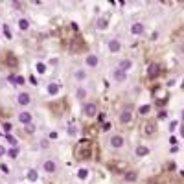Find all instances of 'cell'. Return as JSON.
Segmentation results:
<instances>
[{"label":"cell","mask_w":184,"mask_h":184,"mask_svg":"<svg viewBox=\"0 0 184 184\" xmlns=\"http://www.w3.org/2000/svg\"><path fill=\"white\" fill-rule=\"evenodd\" d=\"M131 120H133V109H131V107H125V111L120 116V123L127 125V123H131Z\"/></svg>","instance_id":"3957f363"},{"label":"cell","mask_w":184,"mask_h":184,"mask_svg":"<svg viewBox=\"0 0 184 184\" xmlns=\"http://www.w3.org/2000/svg\"><path fill=\"white\" fill-rule=\"evenodd\" d=\"M85 72H75V78H78V79H85Z\"/></svg>","instance_id":"1f68e13d"},{"label":"cell","mask_w":184,"mask_h":184,"mask_svg":"<svg viewBox=\"0 0 184 184\" xmlns=\"http://www.w3.org/2000/svg\"><path fill=\"white\" fill-rule=\"evenodd\" d=\"M18 122L22 123V125H30V123H31V114H30V112H22V114H18Z\"/></svg>","instance_id":"8fae6325"},{"label":"cell","mask_w":184,"mask_h":184,"mask_svg":"<svg viewBox=\"0 0 184 184\" xmlns=\"http://www.w3.org/2000/svg\"><path fill=\"white\" fill-rule=\"evenodd\" d=\"M140 133H142L144 136H153L157 134V123L153 120H146L142 123V127H140Z\"/></svg>","instance_id":"7a4b0ae2"},{"label":"cell","mask_w":184,"mask_h":184,"mask_svg":"<svg viewBox=\"0 0 184 184\" xmlns=\"http://www.w3.org/2000/svg\"><path fill=\"white\" fill-rule=\"evenodd\" d=\"M13 83H17V85H24V78H20V75H17Z\"/></svg>","instance_id":"f1b7e54d"},{"label":"cell","mask_w":184,"mask_h":184,"mask_svg":"<svg viewBox=\"0 0 184 184\" xmlns=\"http://www.w3.org/2000/svg\"><path fill=\"white\" fill-rule=\"evenodd\" d=\"M134 153H136L138 157H146V155H149V149L144 147V146H138V147L134 149Z\"/></svg>","instance_id":"9a60e30c"},{"label":"cell","mask_w":184,"mask_h":184,"mask_svg":"<svg viewBox=\"0 0 184 184\" xmlns=\"http://www.w3.org/2000/svg\"><path fill=\"white\" fill-rule=\"evenodd\" d=\"M55 169H57V164L53 160H46L44 162V171L46 173H55Z\"/></svg>","instance_id":"7c38bea8"},{"label":"cell","mask_w":184,"mask_h":184,"mask_svg":"<svg viewBox=\"0 0 184 184\" xmlns=\"http://www.w3.org/2000/svg\"><path fill=\"white\" fill-rule=\"evenodd\" d=\"M86 177H89V169H79L78 171V179L79 180H85Z\"/></svg>","instance_id":"44dd1931"},{"label":"cell","mask_w":184,"mask_h":184,"mask_svg":"<svg viewBox=\"0 0 184 184\" xmlns=\"http://www.w3.org/2000/svg\"><path fill=\"white\" fill-rule=\"evenodd\" d=\"M28 28H30V22H28L26 18H20V20H18V30H20V31H26Z\"/></svg>","instance_id":"e0dca14e"},{"label":"cell","mask_w":184,"mask_h":184,"mask_svg":"<svg viewBox=\"0 0 184 184\" xmlns=\"http://www.w3.org/2000/svg\"><path fill=\"white\" fill-rule=\"evenodd\" d=\"M35 68H37V72H39V74H44V72H46V67H44L42 63H37V64H35Z\"/></svg>","instance_id":"cb8c5ba5"},{"label":"cell","mask_w":184,"mask_h":184,"mask_svg":"<svg viewBox=\"0 0 184 184\" xmlns=\"http://www.w3.org/2000/svg\"><path fill=\"white\" fill-rule=\"evenodd\" d=\"M4 155H6V149H4L2 146H0V157H4Z\"/></svg>","instance_id":"e575fe53"},{"label":"cell","mask_w":184,"mask_h":184,"mask_svg":"<svg viewBox=\"0 0 184 184\" xmlns=\"http://www.w3.org/2000/svg\"><path fill=\"white\" fill-rule=\"evenodd\" d=\"M33 129H35V127H33V125H31V123H30V125L26 127V131H28V133H33Z\"/></svg>","instance_id":"d6a6232c"},{"label":"cell","mask_w":184,"mask_h":184,"mask_svg":"<svg viewBox=\"0 0 184 184\" xmlns=\"http://www.w3.org/2000/svg\"><path fill=\"white\" fill-rule=\"evenodd\" d=\"M4 63L7 64V67H9V68H17V64H18V61H17V57L13 55V53H11V52H9V53H6V57H4Z\"/></svg>","instance_id":"52a82bcc"},{"label":"cell","mask_w":184,"mask_h":184,"mask_svg":"<svg viewBox=\"0 0 184 184\" xmlns=\"http://www.w3.org/2000/svg\"><path fill=\"white\" fill-rule=\"evenodd\" d=\"M125 180H127V182H134V180H136V173H134V171H127V173H125Z\"/></svg>","instance_id":"d6986e66"},{"label":"cell","mask_w":184,"mask_h":184,"mask_svg":"<svg viewBox=\"0 0 184 184\" xmlns=\"http://www.w3.org/2000/svg\"><path fill=\"white\" fill-rule=\"evenodd\" d=\"M98 63H100L98 55H86V64L89 67H98Z\"/></svg>","instance_id":"5bb4252c"},{"label":"cell","mask_w":184,"mask_h":184,"mask_svg":"<svg viewBox=\"0 0 184 184\" xmlns=\"http://www.w3.org/2000/svg\"><path fill=\"white\" fill-rule=\"evenodd\" d=\"M112 75H114V79H116V81H120V83H123V81L127 79V72H123V70H120V68H116Z\"/></svg>","instance_id":"9c48e42d"},{"label":"cell","mask_w":184,"mask_h":184,"mask_svg":"<svg viewBox=\"0 0 184 184\" xmlns=\"http://www.w3.org/2000/svg\"><path fill=\"white\" fill-rule=\"evenodd\" d=\"M78 98H79V100H85V98H86V92H85L83 89H79V90H78Z\"/></svg>","instance_id":"484cf974"},{"label":"cell","mask_w":184,"mask_h":184,"mask_svg":"<svg viewBox=\"0 0 184 184\" xmlns=\"http://www.w3.org/2000/svg\"><path fill=\"white\" fill-rule=\"evenodd\" d=\"M92 142H90V140H81V142L78 144V146H75V151H74V153H75V158H78V160H90L92 158Z\"/></svg>","instance_id":"6da1fadb"},{"label":"cell","mask_w":184,"mask_h":184,"mask_svg":"<svg viewBox=\"0 0 184 184\" xmlns=\"http://www.w3.org/2000/svg\"><path fill=\"white\" fill-rule=\"evenodd\" d=\"M48 92H50L52 96H53V94H57V92H59V86H57L55 83H52V85L48 86Z\"/></svg>","instance_id":"7402d4cb"},{"label":"cell","mask_w":184,"mask_h":184,"mask_svg":"<svg viewBox=\"0 0 184 184\" xmlns=\"http://www.w3.org/2000/svg\"><path fill=\"white\" fill-rule=\"evenodd\" d=\"M96 26H98L100 30H105L107 26H109V20H107V18H100L98 22H96Z\"/></svg>","instance_id":"ffe728a7"},{"label":"cell","mask_w":184,"mask_h":184,"mask_svg":"<svg viewBox=\"0 0 184 184\" xmlns=\"http://www.w3.org/2000/svg\"><path fill=\"white\" fill-rule=\"evenodd\" d=\"M41 146L46 149V147H48V140H41Z\"/></svg>","instance_id":"836d02e7"},{"label":"cell","mask_w":184,"mask_h":184,"mask_svg":"<svg viewBox=\"0 0 184 184\" xmlns=\"http://www.w3.org/2000/svg\"><path fill=\"white\" fill-rule=\"evenodd\" d=\"M28 179H30V180H37V179H39L37 171H35V169H30V171H28Z\"/></svg>","instance_id":"603a6c76"},{"label":"cell","mask_w":184,"mask_h":184,"mask_svg":"<svg viewBox=\"0 0 184 184\" xmlns=\"http://www.w3.org/2000/svg\"><path fill=\"white\" fill-rule=\"evenodd\" d=\"M17 101H18L20 105H28V103L31 101V98H30V94H28V92H20V94H18V98H17Z\"/></svg>","instance_id":"30bf717a"},{"label":"cell","mask_w":184,"mask_h":184,"mask_svg":"<svg viewBox=\"0 0 184 184\" xmlns=\"http://www.w3.org/2000/svg\"><path fill=\"white\" fill-rule=\"evenodd\" d=\"M7 142L11 144V146H17V140H15V138H13L11 134H7Z\"/></svg>","instance_id":"f546056e"},{"label":"cell","mask_w":184,"mask_h":184,"mask_svg":"<svg viewBox=\"0 0 184 184\" xmlns=\"http://www.w3.org/2000/svg\"><path fill=\"white\" fill-rule=\"evenodd\" d=\"M11 123H4V131H6V134H9V131H11Z\"/></svg>","instance_id":"4dcf8cb0"},{"label":"cell","mask_w":184,"mask_h":184,"mask_svg":"<svg viewBox=\"0 0 184 184\" xmlns=\"http://www.w3.org/2000/svg\"><path fill=\"white\" fill-rule=\"evenodd\" d=\"M85 114L86 116H89V118H94L96 114H98V105H96V103H86L85 105Z\"/></svg>","instance_id":"5b68a950"},{"label":"cell","mask_w":184,"mask_h":184,"mask_svg":"<svg viewBox=\"0 0 184 184\" xmlns=\"http://www.w3.org/2000/svg\"><path fill=\"white\" fill-rule=\"evenodd\" d=\"M4 35L7 39H11V30H9V26H4Z\"/></svg>","instance_id":"4316f807"},{"label":"cell","mask_w":184,"mask_h":184,"mask_svg":"<svg viewBox=\"0 0 184 184\" xmlns=\"http://www.w3.org/2000/svg\"><path fill=\"white\" fill-rule=\"evenodd\" d=\"M149 111H151V107H149V105H144L142 109H140V114H146V112H149Z\"/></svg>","instance_id":"83f0119b"},{"label":"cell","mask_w":184,"mask_h":184,"mask_svg":"<svg viewBox=\"0 0 184 184\" xmlns=\"http://www.w3.org/2000/svg\"><path fill=\"white\" fill-rule=\"evenodd\" d=\"M131 31H133L134 35H142V33H144V24H142V22H134V24L131 26Z\"/></svg>","instance_id":"4fadbf2b"},{"label":"cell","mask_w":184,"mask_h":184,"mask_svg":"<svg viewBox=\"0 0 184 184\" xmlns=\"http://www.w3.org/2000/svg\"><path fill=\"white\" fill-rule=\"evenodd\" d=\"M109 144H111V147H114V149H120V147L125 144V140H123V136H120V134H114V136H111Z\"/></svg>","instance_id":"277c9868"},{"label":"cell","mask_w":184,"mask_h":184,"mask_svg":"<svg viewBox=\"0 0 184 184\" xmlns=\"http://www.w3.org/2000/svg\"><path fill=\"white\" fill-rule=\"evenodd\" d=\"M158 74H160V67L157 63H151L149 64V68H147V75L151 79H155V78H158Z\"/></svg>","instance_id":"8992f818"},{"label":"cell","mask_w":184,"mask_h":184,"mask_svg":"<svg viewBox=\"0 0 184 184\" xmlns=\"http://www.w3.org/2000/svg\"><path fill=\"white\" fill-rule=\"evenodd\" d=\"M72 50H74V52L85 50V42H83V37H75V39L72 41Z\"/></svg>","instance_id":"ba28073f"},{"label":"cell","mask_w":184,"mask_h":184,"mask_svg":"<svg viewBox=\"0 0 184 184\" xmlns=\"http://www.w3.org/2000/svg\"><path fill=\"white\" fill-rule=\"evenodd\" d=\"M133 67V63H131V59H123L122 63H120V70H123V72H127L129 68Z\"/></svg>","instance_id":"2e32d148"},{"label":"cell","mask_w":184,"mask_h":184,"mask_svg":"<svg viewBox=\"0 0 184 184\" xmlns=\"http://www.w3.org/2000/svg\"><path fill=\"white\" fill-rule=\"evenodd\" d=\"M120 46H122L120 41H111V42H109V50H111V52H118V50H120Z\"/></svg>","instance_id":"ac0fdd59"},{"label":"cell","mask_w":184,"mask_h":184,"mask_svg":"<svg viewBox=\"0 0 184 184\" xmlns=\"http://www.w3.org/2000/svg\"><path fill=\"white\" fill-rule=\"evenodd\" d=\"M17 155H18V149H17V147L9 149V153H7V157H9V158H17Z\"/></svg>","instance_id":"d4e9b609"}]
</instances>
